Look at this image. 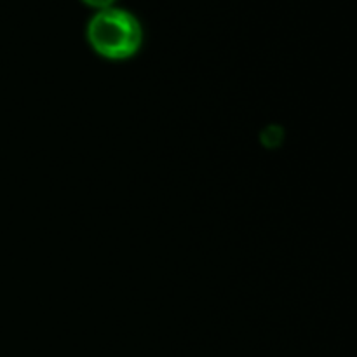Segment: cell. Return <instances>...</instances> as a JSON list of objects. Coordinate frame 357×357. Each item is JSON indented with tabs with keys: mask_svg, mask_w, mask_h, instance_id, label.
Wrapping results in <instances>:
<instances>
[{
	"mask_svg": "<svg viewBox=\"0 0 357 357\" xmlns=\"http://www.w3.org/2000/svg\"><path fill=\"white\" fill-rule=\"evenodd\" d=\"M143 31L138 17L121 7L108 6L98 10L87 24V40L100 56L126 59L142 45Z\"/></svg>",
	"mask_w": 357,
	"mask_h": 357,
	"instance_id": "obj_1",
	"label": "cell"
},
{
	"mask_svg": "<svg viewBox=\"0 0 357 357\" xmlns=\"http://www.w3.org/2000/svg\"><path fill=\"white\" fill-rule=\"evenodd\" d=\"M84 2H87L89 6L98 7V9H103V7L112 6V2H114V0H84Z\"/></svg>",
	"mask_w": 357,
	"mask_h": 357,
	"instance_id": "obj_2",
	"label": "cell"
}]
</instances>
